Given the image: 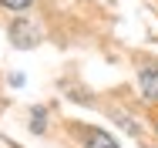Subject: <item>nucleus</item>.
<instances>
[{
  "instance_id": "1",
  "label": "nucleus",
  "mask_w": 158,
  "mask_h": 148,
  "mask_svg": "<svg viewBox=\"0 0 158 148\" xmlns=\"http://www.w3.org/2000/svg\"><path fill=\"white\" fill-rule=\"evenodd\" d=\"M10 40H14L17 47H37V44L44 40V27H40L34 17H20V20L10 24Z\"/></svg>"
},
{
  "instance_id": "2",
  "label": "nucleus",
  "mask_w": 158,
  "mask_h": 148,
  "mask_svg": "<svg viewBox=\"0 0 158 148\" xmlns=\"http://www.w3.org/2000/svg\"><path fill=\"white\" fill-rule=\"evenodd\" d=\"M81 142H84V148H121L104 128H81Z\"/></svg>"
},
{
  "instance_id": "3",
  "label": "nucleus",
  "mask_w": 158,
  "mask_h": 148,
  "mask_svg": "<svg viewBox=\"0 0 158 148\" xmlns=\"http://www.w3.org/2000/svg\"><path fill=\"white\" fill-rule=\"evenodd\" d=\"M138 88L148 101H158V67H141L138 71Z\"/></svg>"
},
{
  "instance_id": "4",
  "label": "nucleus",
  "mask_w": 158,
  "mask_h": 148,
  "mask_svg": "<svg viewBox=\"0 0 158 148\" xmlns=\"http://www.w3.org/2000/svg\"><path fill=\"white\" fill-rule=\"evenodd\" d=\"M34 0H0V7H7V10H27Z\"/></svg>"
},
{
  "instance_id": "5",
  "label": "nucleus",
  "mask_w": 158,
  "mask_h": 148,
  "mask_svg": "<svg viewBox=\"0 0 158 148\" xmlns=\"http://www.w3.org/2000/svg\"><path fill=\"white\" fill-rule=\"evenodd\" d=\"M34 131H44V111H34Z\"/></svg>"
}]
</instances>
